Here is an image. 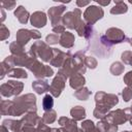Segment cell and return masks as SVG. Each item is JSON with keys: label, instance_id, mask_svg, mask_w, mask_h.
Segmentation results:
<instances>
[{"label": "cell", "instance_id": "obj_1", "mask_svg": "<svg viewBox=\"0 0 132 132\" xmlns=\"http://www.w3.org/2000/svg\"><path fill=\"white\" fill-rule=\"evenodd\" d=\"M80 10L78 8L74 9V11H69L66 12L63 16H62V22L64 24V26H66L69 29H75L76 26L80 23Z\"/></svg>", "mask_w": 132, "mask_h": 132}, {"label": "cell", "instance_id": "obj_2", "mask_svg": "<svg viewBox=\"0 0 132 132\" xmlns=\"http://www.w3.org/2000/svg\"><path fill=\"white\" fill-rule=\"evenodd\" d=\"M96 105H103L107 108H111L113 105L118 103V97L112 94H106L103 92H98L96 94Z\"/></svg>", "mask_w": 132, "mask_h": 132}, {"label": "cell", "instance_id": "obj_3", "mask_svg": "<svg viewBox=\"0 0 132 132\" xmlns=\"http://www.w3.org/2000/svg\"><path fill=\"white\" fill-rule=\"evenodd\" d=\"M84 16H85V20L89 24L92 25L103 16V9L101 7H98V6L91 5L86 9Z\"/></svg>", "mask_w": 132, "mask_h": 132}, {"label": "cell", "instance_id": "obj_4", "mask_svg": "<svg viewBox=\"0 0 132 132\" xmlns=\"http://www.w3.org/2000/svg\"><path fill=\"white\" fill-rule=\"evenodd\" d=\"M106 121L114 124V125H119V124H123L125 123L127 120H131L132 118L128 114V112L126 110H121V109H118L116 111H111L107 114V117L104 118Z\"/></svg>", "mask_w": 132, "mask_h": 132}, {"label": "cell", "instance_id": "obj_5", "mask_svg": "<svg viewBox=\"0 0 132 132\" xmlns=\"http://www.w3.org/2000/svg\"><path fill=\"white\" fill-rule=\"evenodd\" d=\"M103 39H106L107 44H112V43H120L125 39L124 32L120 29L117 28H110L106 31L105 36L102 37Z\"/></svg>", "mask_w": 132, "mask_h": 132}, {"label": "cell", "instance_id": "obj_6", "mask_svg": "<svg viewBox=\"0 0 132 132\" xmlns=\"http://www.w3.org/2000/svg\"><path fill=\"white\" fill-rule=\"evenodd\" d=\"M65 80H66V77L63 76L62 74L58 73V75L54 78L52 85L50 86V91L53 96H55V97L60 96V94L65 86Z\"/></svg>", "mask_w": 132, "mask_h": 132}, {"label": "cell", "instance_id": "obj_7", "mask_svg": "<svg viewBox=\"0 0 132 132\" xmlns=\"http://www.w3.org/2000/svg\"><path fill=\"white\" fill-rule=\"evenodd\" d=\"M4 86L7 88L4 89L1 87V93H4L5 91H7L3 96H6V97H9L11 95H18L22 92L23 90V84L20 82V81H14V80H8L7 84H4Z\"/></svg>", "mask_w": 132, "mask_h": 132}, {"label": "cell", "instance_id": "obj_8", "mask_svg": "<svg viewBox=\"0 0 132 132\" xmlns=\"http://www.w3.org/2000/svg\"><path fill=\"white\" fill-rule=\"evenodd\" d=\"M65 10V6L61 5V6H54V7H51L48 9V15H50V19H51V22L53 24V26H58L60 25L59 22L62 20V13L64 12Z\"/></svg>", "mask_w": 132, "mask_h": 132}, {"label": "cell", "instance_id": "obj_9", "mask_svg": "<svg viewBox=\"0 0 132 132\" xmlns=\"http://www.w3.org/2000/svg\"><path fill=\"white\" fill-rule=\"evenodd\" d=\"M31 24L34 27H36V28L45 26V24H46L45 13L42 12V11H36V12H34L31 15Z\"/></svg>", "mask_w": 132, "mask_h": 132}, {"label": "cell", "instance_id": "obj_10", "mask_svg": "<svg viewBox=\"0 0 132 132\" xmlns=\"http://www.w3.org/2000/svg\"><path fill=\"white\" fill-rule=\"evenodd\" d=\"M53 50H54V55H53V58L51 60V64L56 66V67H61L65 63V61L67 60L66 55L63 54L62 52L56 50V48H53Z\"/></svg>", "mask_w": 132, "mask_h": 132}, {"label": "cell", "instance_id": "obj_11", "mask_svg": "<svg viewBox=\"0 0 132 132\" xmlns=\"http://www.w3.org/2000/svg\"><path fill=\"white\" fill-rule=\"evenodd\" d=\"M85 85V77L80 73H75L70 77V86L74 90H79Z\"/></svg>", "mask_w": 132, "mask_h": 132}, {"label": "cell", "instance_id": "obj_12", "mask_svg": "<svg viewBox=\"0 0 132 132\" xmlns=\"http://www.w3.org/2000/svg\"><path fill=\"white\" fill-rule=\"evenodd\" d=\"M32 38L31 35V30H27V29H21L18 31L16 33V42H19L21 45L26 44L29 39Z\"/></svg>", "mask_w": 132, "mask_h": 132}, {"label": "cell", "instance_id": "obj_13", "mask_svg": "<svg viewBox=\"0 0 132 132\" xmlns=\"http://www.w3.org/2000/svg\"><path fill=\"white\" fill-rule=\"evenodd\" d=\"M97 128L100 130V132H116L118 130V126L106 121L105 119H103L100 123H98Z\"/></svg>", "mask_w": 132, "mask_h": 132}, {"label": "cell", "instance_id": "obj_14", "mask_svg": "<svg viewBox=\"0 0 132 132\" xmlns=\"http://www.w3.org/2000/svg\"><path fill=\"white\" fill-rule=\"evenodd\" d=\"M59 42H60V44H61L62 46L69 48V47H71V46L73 45V43H74V36H73V34H71L70 32H64V33L62 34V36L60 37Z\"/></svg>", "mask_w": 132, "mask_h": 132}, {"label": "cell", "instance_id": "obj_15", "mask_svg": "<svg viewBox=\"0 0 132 132\" xmlns=\"http://www.w3.org/2000/svg\"><path fill=\"white\" fill-rule=\"evenodd\" d=\"M14 15L18 18V20L22 23V24H26L28 22L29 19V13L28 11L23 7V6H19L16 8V10L14 11Z\"/></svg>", "mask_w": 132, "mask_h": 132}, {"label": "cell", "instance_id": "obj_16", "mask_svg": "<svg viewBox=\"0 0 132 132\" xmlns=\"http://www.w3.org/2000/svg\"><path fill=\"white\" fill-rule=\"evenodd\" d=\"M70 113L74 121H79L86 118V110L81 106H75L70 110Z\"/></svg>", "mask_w": 132, "mask_h": 132}, {"label": "cell", "instance_id": "obj_17", "mask_svg": "<svg viewBox=\"0 0 132 132\" xmlns=\"http://www.w3.org/2000/svg\"><path fill=\"white\" fill-rule=\"evenodd\" d=\"M32 87L38 94H41V93L50 90V86H48L47 81H45V80H36L32 84Z\"/></svg>", "mask_w": 132, "mask_h": 132}, {"label": "cell", "instance_id": "obj_18", "mask_svg": "<svg viewBox=\"0 0 132 132\" xmlns=\"http://www.w3.org/2000/svg\"><path fill=\"white\" fill-rule=\"evenodd\" d=\"M114 3H116V5L110 9V12L112 14L124 13V12H126L128 10V7H127V5L124 2H122V1H116Z\"/></svg>", "mask_w": 132, "mask_h": 132}, {"label": "cell", "instance_id": "obj_19", "mask_svg": "<svg viewBox=\"0 0 132 132\" xmlns=\"http://www.w3.org/2000/svg\"><path fill=\"white\" fill-rule=\"evenodd\" d=\"M81 129L84 132H100V130L94 125L92 121H85L81 124Z\"/></svg>", "mask_w": 132, "mask_h": 132}, {"label": "cell", "instance_id": "obj_20", "mask_svg": "<svg viewBox=\"0 0 132 132\" xmlns=\"http://www.w3.org/2000/svg\"><path fill=\"white\" fill-rule=\"evenodd\" d=\"M8 76H13V77H22V78H26L28 75L26 73L25 70L21 69V68H11L9 71H8Z\"/></svg>", "mask_w": 132, "mask_h": 132}, {"label": "cell", "instance_id": "obj_21", "mask_svg": "<svg viewBox=\"0 0 132 132\" xmlns=\"http://www.w3.org/2000/svg\"><path fill=\"white\" fill-rule=\"evenodd\" d=\"M90 95H91V92H90L87 88H81V89L77 90V91L74 93V96H75L77 99H79V100H87Z\"/></svg>", "mask_w": 132, "mask_h": 132}, {"label": "cell", "instance_id": "obj_22", "mask_svg": "<svg viewBox=\"0 0 132 132\" xmlns=\"http://www.w3.org/2000/svg\"><path fill=\"white\" fill-rule=\"evenodd\" d=\"M55 120H56V112H55V110H53V109L45 111L44 114H43V117H42V121H43L45 124H51V123H53Z\"/></svg>", "mask_w": 132, "mask_h": 132}, {"label": "cell", "instance_id": "obj_23", "mask_svg": "<svg viewBox=\"0 0 132 132\" xmlns=\"http://www.w3.org/2000/svg\"><path fill=\"white\" fill-rule=\"evenodd\" d=\"M124 71V65L120 62H114L112 63V65L110 66V72L113 75H119Z\"/></svg>", "mask_w": 132, "mask_h": 132}, {"label": "cell", "instance_id": "obj_24", "mask_svg": "<svg viewBox=\"0 0 132 132\" xmlns=\"http://www.w3.org/2000/svg\"><path fill=\"white\" fill-rule=\"evenodd\" d=\"M54 105V100H53V97L51 95H45L43 100H42V106H43V109L44 110H51L52 107Z\"/></svg>", "mask_w": 132, "mask_h": 132}, {"label": "cell", "instance_id": "obj_25", "mask_svg": "<svg viewBox=\"0 0 132 132\" xmlns=\"http://www.w3.org/2000/svg\"><path fill=\"white\" fill-rule=\"evenodd\" d=\"M10 51L13 55L18 56V55H22L23 54V45H21L19 42H13L10 44Z\"/></svg>", "mask_w": 132, "mask_h": 132}, {"label": "cell", "instance_id": "obj_26", "mask_svg": "<svg viewBox=\"0 0 132 132\" xmlns=\"http://www.w3.org/2000/svg\"><path fill=\"white\" fill-rule=\"evenodd\" d=\"M85 65L90 67V68H92V69H94L97 66V61L93 57H87L85 59Z\"/></svg>", "mask_w": 132, "mask_h": 132}, {"label": "cell", "instance_id": "obj_27", "mask_svg": "<svg viewBox=\"0 0 132 132\" xmlns=\"http://www.w3.org/2000/svg\"><path fill=\"white\" fill-rule=\"evenodd\" d=\"M122 60L126 64L132 65V53L131 52H124L122 54Z\"/></svg>", "mask_w": 132, "mask_h": 132}, {"label": "cell", "instance_id": "obj_28", "mask_svg": "<svg viewBox=\"0 0 132 132\" xmlns=\"http://www.w3.org/2000/svg\"><path fill=\"white\" fill-rule=\"evenodd\" d=\"M122 95H123V98L125 101H129L132 98V88L127 87L125 90H123Z\"/></svg>", "mask_w": 132, "mask_h": 132}, {"label": "cell", "instance_id": "obj_29", "mask_svg": "<svg viewBox=\"0 0 132 132\" xmlns=\"http://www.w3.org/2000/svg\"><path fill=\"white\" fill-rule=\"evenodd\" d=\"M59 40H60V38H58V36L56 34H50V35L46 36V39H45V41L47 43H50V44H55Z\"/></svg>", "mask_w": 132, "mask_h": 132}, {"label": "cell", "instance_id": "obj_30", "mask_svg": "<svg viewBox=\"0 0 132 132\" xmlns=\"http://www.w3.org/2000/svg\"><path fill=\"white\" fill-rule=\"evenodd\" d=\"M9 36V31L8 29H6V27L4 25H1V39L4 40L6 37Z\"/></svg>", "mask_w": 132, "mask_h": 132}, {"label": "cell", "instance_id": "obj_31", "mask_svg": "<svg viewBox=\"0 0 132 132\" xmlns=\"http://www.w3.org/2000/svg\"><path fill=\"white\" fill-rule=\"evenodd\" d=\"M1 5L3 6V7H5V8H7V9H12L13 7H14V5H15V2H13V1H11V2H7V1H4V2H2L1 3Z\"/></svg>", "mask_w": 132, "mask_h": 132}, {"label": "cell", "instance_id": "obj_32", "mask_svg": "<svg viewBox=\"0 0 132 132\" xmlns=\"http://www.w3.org/2000/svg\"><path fill=\"white\" fill-rule=\"evenodd\" d=\"M53 31L56 32V33H62L63 34L65 32V27L62 26V25H58V26H56V27L53 28Z\"/></svg>", "mask_w": 132, "mask_h": 132}, {"label": "cell", "instance_id": "obj_33", "mask_svg": "<svg viewBox=\"0 0 132 132\" xmlns=\"http://www.w3.org/2000/svg\"><path fill=\"white\" fill-rule=\"evenodd\" d=\"M31 35H32V38H35V39H38L41 36L37 30H31Z\"/></svg>", "mask_w": 132, "mask_h": 132}, {"label": "cell", "instance_id": "obj_34", "mask_svg": "<svg viewBox=\"0 0 132 132\" xmlns=\"http://www.w3.org/2000/svg\"><path fill=\"white\" fill-rule=\"evenodd\" d=\"M89 3H90L89 1H76L77 6H85V5H88Z\"/></svg>", "mask_w": 132, "mask_h": 132}, {"label": "cell", "instance_id": "obj_35", "mask_svg": "<svg viewBox=\"0 0 132 132\" xmlns=\"http://www.w3.org/2000/svg\"><path fill=\"white\" fill-rule=\"evenodd\" d=\"M97 3L98 4H100V5H108L109 3H110V1H105V2H102V1H97Z\"/></svg>", "mask_w": 132, "mask_h": 132}, {"label": "cell", "instance_id": "obj_36", "mask_svg": "<svg viewBox=\"0 0 132 132\" xmlns=\"http://www.w3.org/2000/svg\"><path fill=\"white\" fill-rule=\"evenodd\" d=\"M1 129H2V132H7V131H8V129L6 130V128H5V126H4V125H2Z\"/></svg>", "mask_w": 132, "mask_h": 132}, {"label": "cell", "instance_id": "obj_37", "mask_svg": "<svg viewBox=\"0 0 132 132\" xmlns=\"http://www.w3.org/2000/svg\"><path fill=\"white\" fill-rule=\"evenodd\" d=\"M126 110H127V111H128V112H130V114H131V116H132V106H131V107H130V108H128V109H126Z\"/></svg>", "mask_w": 132, "mask_h": 132}, {"label": "cell", "instance_id": "obj_38", "mask_svg": "<svg viewBox=\"0 0 132 132\" xmlns=\"http://www.w3.org/2000/svg\"><path fill=\"white\" fill-rule=\"evenodd\" d=\"M129 41H130V43L132 44V38H131V39H129Z\"/></svg>", "mask_w": 132, "mask_h": 132}, {"label": "cell", "instance_id": "obj_39", "mask_svg": "<svg viewBox=\"0 0 132 132\" xmlns=\"http://www.w3.org/2000/svg\"><path fill=\"white\" fill-rule=\"evenodd\" d=\"M130 122H131V125H132V119H131V120H130Z\"/></svg>", "mask_w": 132, "mask_h": 132}, {"label": "cell", "instance_id": "obj_40", "mask_svg": "<svg viewBox=\"0 0 132 132\" xmlns=\"http://www.w3.org/2000/svg\"><path fill=\"white\" fill-rule=\"evenodd\" d=\"M125 132H130V131H125Z\"/></svg>", "mask_w": 132, "mask_h": 132}]
</instances>
